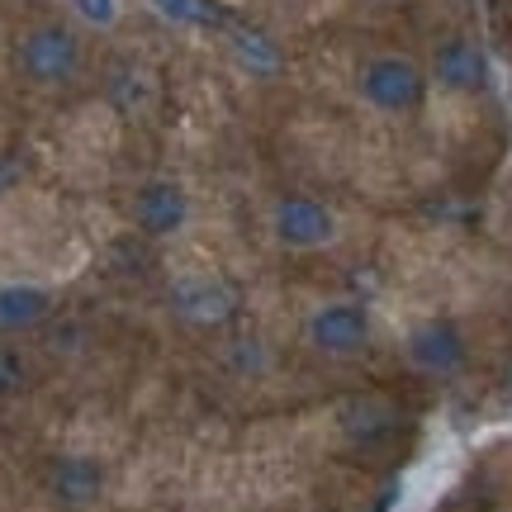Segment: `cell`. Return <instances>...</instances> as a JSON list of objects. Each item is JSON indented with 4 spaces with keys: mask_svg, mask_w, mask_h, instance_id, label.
<instances>
[{
    "mask_svg": "<svg viewBox=\"0 0 512 512\" xmlns=\"http://www.w3.org/2000/svg\"><path fill=\"white\" fill-rule=\"evenodd\" d=\"M15 67L38 91H67L86 72V34L72 19H38L19 34Z\"/></svg>",
    "mask_w": 512,
    "mask_h": 512,
    "instance_id": "6da1fadb",
    "label": "cell"
},
{
    "mask_svg": "<svg viewBox=\"0 0 512 512\" xmlns=\"http://www.w3.org/2000/svg\"><path fill=\"white\" fill-rule=\"evenodd\" d=\"M432 95L427 67L408 53H370L356 67V100L380 119H408L418 114Z\"/></svg>",
    "mask_w": 512,
    "mask_h": 512,
    "instance_id": "7a4b0ae2",
    "label": "cell"
},
{
    "mask_svg": "<svg viewBox=\"0 0 512 512\" xmlns=\"http://www.w3.org/2000/svg\"><path fill=\"white\" fill-rule=\"evenodd\" d=\"M299 337L313 356L323 361H356L366 356L370 342H375V313L361 304V299H347V294H332V299H318L304 323H299Z\"/></svg>",
    "mask_w": 512,
    "mask_h": 512,
    "instance_id": "3957f363",
    "label": "cell"
},
{
    "mask_svg": "<svg viewBox=\"0 0 512 512\" xmlns=\"http://www.w3.org/2000/svg\"><path fill=\"white\" fill-rule=\"evenodd\" d=\"M166 309L181 318L185 328L200 332H228L242 313V294L228 275L214 271H185L166 285Z\"/></svg>",
    "mask_w": 512,
    "mask_h": 512,
    "instance_id": "277c9868",
    "label": "cell"
},
{
    "mask_svg": "<svg viewBox=\"0 0 512 512\" xmlns=\"http://www.w3.org/2000/svg\"><path fill=\"white\" fill-rule=\"evenodd\" d=\"M266 228H271V242L280 252H328L332 242L342 238V219L328 200L318 195H304V190H290L271 204L266 214Z\"/></svg>",
    "mask_w": 512,
    "mask_h": 512,
    "instance_id": "5b68a950",
    "label": "cell"
},
{
    "mask_svg": "<svg viewBox=\"0 0 512 512\" xmlns=\"http://www.w3.org/2000/svg\"><path fill=\"white\" fill-rule=\"evenodd\" d=\"M403 361L422 380H456L470 370V332L456 318H418L403 328Z\"/></svg>",
    "mask_w": 512,
    "mask_h": 512,
    "instance_id": "8992f818",
    "label": "cell"
},
{
    "mask_svg": "<svg viewBox=\"0 0 512 512\" xmlns=\"http://www.w3.org/2000/svg\"><path fill=\"white\" fill-rule=\"evenodd\" d=\"M427 81L432 91L456 95V100H475V95L489 91L494 81V62L484 53V43L470 34H446L437 38V48L427 57Z\"/></svg>",
    "mask_w": 512,
    "mask_h": 512,
    "instance_id": "52a82bcc",
    "label": "cell"
},
{
    "mask_svg": "<svg viewBox=\"0 0 512 512\" xmlns=\"http://www.w3.org/2000/svg\"><path fill=\"white\" fill-rule=\"evenodd\" d=\"M190 219H195V204H190V190L181 181L157 176V181H143L133 190V228L143 238H176L190 228Z\"/></svg>",
    "mask_w": 512,
    "mask_h": 512,
    "instance_id": "ba28073f",
    "label": "cell"
},
{
    "mask_svg": "<svg viewBox=\"0 0 512 512\" xmlns=\"http://www.w3.org/2000/svg\"><path fill=\"white\" fill-rule=\"evenodd\" d=\"M223 48L233 57V67H238L242 76H252V81L285 76V48H280V38H275L271 29H261V24L228 19V24H223Z\"/></svg>",
    "mask_w": 512,
    "mask_h": 512,
    "instance_id": "9c48e42d",
    "label": "cell"
},
{
    "mask_svg": "<svg viewBox=\"0 0 512 512\" xmlns=\"http://www.w3.org/2000/svg\"><path fill=\"white\" fill-rule=\"evenodd\" d=\"M105 484H110L105 465L95 456H86V451H67V456H57L48 465V489H53V498L62 508H91V503H100Z\"/></svg>",
    "mask_w": 512,
    "mask_h": 512,
    "instance_id": "30bf717a",
    "label": "cell"
},
{
    "mask_svg": "<svg viewBox=\"0 0 512 512\" xmlns=\"http://www.w3.org/2000/svg\"><path fill=\"white\" fill-rule=\"evenodd\" d=\"M57 309V294L38 280H0V337L43 328Z\"/></svg>",
    "mask_w": 512,
    "mask_h": 512,
    "instance_id": "8fae6325",
    "label": "cell"
},
{
    "mask_svg": "<svg viewBox=\"0 0 512 512\" xmlns=\"http://www.w3.org/2000/svg\"><path fill=\"white\" fill-rule=\"evenodd\" d=\"M223 370L233 375V380H266L275 370V347H271V337L266 332H252V328H233L223 332Z\"/></svg>",
    "mask_w": 512,
    "mask_h": 512,
    "instance_id": "7c38bea8",
    "label": "cell"
},
{
    "mask_svg": "<svg viewBox=\"0 0 512 512\" xmlns=\"http://www.w3.org/2000/svg\"><path fill=\"white\" fill-rule=\"evenodd\" d=\"M147 10L176 29H195V34H223V24H228L219 0H147Z\"/></svg>",
    "mask_w": 512,
    "mask_h": 512,
    "instance_id": "4fadbf2b",
    "label": "cell"
},
{
    "mask_svg": "<svg viewBox=\"0 0 512 512\" xmlns=\"http://www.w3.org/2000/svg\"><path fill=\"white\" fill-rule=\"evenodd\" d=\"M342 432H347V441H356V446H370V441H380L394 432V408L384 399H347V408H342Z\"/></svg>",
    "mask_w": 512,
    "mask_h": 512,
    "instance_id": "5bb4252c",
    "label": "cell"
},
{
    "mask_svg": "<svg viewBox=\"0 0 512 512\" xmlns=\"http://www.w3.org/2000/svg\"><path fill=\"white\" fill-rule=\"evenodd\" d=\"M81 34H114L124 24V0H62Z\"/></svg>",
    "mask_w": 512,
    "mask_h": 512,
    "instance_id": "9a60e30c",
    "label": "cell"
},
{
    "mask_svg": "<svg viewBox=\"0 0 512 512\" xmlns=\"http://www.w3.org/2000/svg\"><path fill=\"white\" fill-rule=\"evenodd\" d=\"M15 384H19V361L10 356V351H0V394L15 389Z\"/></svg>",
    "mask_w": 512,
    "mask_h": 512,
    "instance_id": "2e32d148",
    "label": "cell"
}]
</instances>
